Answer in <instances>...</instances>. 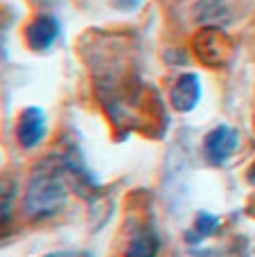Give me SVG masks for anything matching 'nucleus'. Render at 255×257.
I'll use <instances>...</instances> for the list:
<instances>
[{"label":"nucleus","mask_w":255,"mask_h":257,"mask_svg":"<svg viewBox=\"0 0 255 257\" xmlns=\"http://www.w3.org/2000/svg\"><path fill=\"white\" fill-rule=\"evenodd\" d=\"M158 253V239L152 230H138L131 237L126 255L129 257H154Z\"/></svg>","instance_id":"7"},{"label":"nucleus","mask_w":255,"mask_h":257,"mask_svg":"<svg viewBox=\"0 0 255 257\" xmlns=\"http://www.w3.org/2000/svg\"><path fill=\"white\" fill-rule=\"evenodd\" d=\"M63 201H66V187L59 176H54L52 172H39L32 176L25 192L27 214L36 219L48 217L61 208Z\"/></svg>","instance_id":"1"},{"label":"nucleus","mask_w":255,"mask_h":257,"mask_svg":"<svg viewBox=\"0 0 255 257\" xmlns=\"http://www.w3.org/2000/svg\"><path fill=\"white\" fill-rule=\"evenodd\" d=\"M217 226H219V219L212 217V214H199L197 217V223H194V230L188 232V239L197 241V239H203V237L212 235V232L217 230Z\"/></svg>","instance_id":"8"},{"label":"nucleus","mask_w":255,"mask_h":257,"mask_svg":"<svg viewBox=\"0 0 255 257\" xmlns=\"http://www.w3.org/2000/svg\"><path fill=\"white\" fill-rule=\"evenodd\" d=\"M228 52H230V43L219 30H206L197 39V54L208 66L224 63Z\"/></svg>","instance_id":"4"},{"label":"nucleus","mask_w":255,"mask_h":257,"mask_svg":"<svg viewBox=\"0 0 255 257\" xmlns=\"http://www.w3.org/2000/svg\"><path fill=\"white\" fill-rule=\"evenodd\" d=\"M25 36H27V43H30L32 50H39V52L48 50L50 45L54 43V39L59 36V23H57V18L48 16V14H41V16H36L34 21L27 25Z\"/></svg>","instance_id":"5"},{"label":"nucleus","mask_w":255,"mask_h":257,"mask_svg":"<svg viewBox=\"0 0 255 257\" xmlns=\"http://www.w3.org/2000/svg\"><path fill=\"white\" fill-rule=\"evenodd\" d=\"M45 136V115L41 108L30 106L21 113L16 124V138L21 142L23 149H32L36 147Z\"/></svg>","instance_id":"3"},{"label":"nucleus","mask_w":255,"mask_h":257,"mask_svg":"<svg viewBox=\"0 0 255 257\" xmlns=\"http://www.w3.org/2000/svg\"><path fill=\"white\" fill-rule=\"evenodd\" d=\"M45 257H75L72 253H52V255H45Z\"/></svg>","instance_id":"9"},{"label":"nucleus","mask_w":255,"mask_h":257,"mask_svg":"<svg viewBox=\"0 0 255 257\" xmlns=\"http://www.w3.org/2000/svg\"><path fill=\"white\" fill-rule=\"evenodd\" d=\"M172 106L176 111L185 113L192 111L194 106L199 104V97H201V84H199L197 75H183L176 79V84L172 86Z\"/></svg>","instance_id":"6"},{"label":"nucleus","mask_w":255,"mask_h":257,"mask_svg":"<svg viewBox=\"0 0 255 257\" xmlns=\"http://www.w3.org/2000/svg\"><path fill=\"white\" fill-rule=\"evenodd\" d=\"M237 145H239L237 131L226 126V124H221V126L212 128V131L206 136V140H203V151H206L210 163L221 165L235 154Z\"/></svg>","instance_id":"2"}]
</instances>
